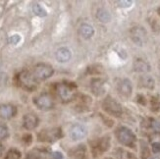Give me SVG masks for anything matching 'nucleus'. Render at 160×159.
<instances>
[{
    "mask_svg": "<svg viewBox=\"0 0 160 159\" xmlns=\"http://www.w3.org/2000/svg\"><path fill=\"white\" fill-rule=\"evenodd\" d=\"M9 137V128L5 124H0V140H5Z\"/></svg>",
    "mask_w": 160,
    "mask_h": 159,
    "instance_id": "obj_25",
    "label": "nucleus"
},
{
    "mask_svg": "<svg viewBox=\"0 0 160 159\" xmlns=\"http://www.w3.org/2000/svg\"><path fill=\"white\" fill-rule=\"evenodd\" d=\"M151 148L154 153H159L160 152V142H153L151 144Z\"/></svg>",
    "mask_w": 160,
    "mask_h": 159,
    "instance_id": "obj_29",
    "label": "nucleus"
},
{
    "mask_svg": "<svg viewBox=\"0 0 160 159\" xmlns=\"http://www.w3.org/2000/svg\"><path fill=\"white\" fill-rule=\"evenodd\" d=\"M33 104L40 110H50L54 106V101L50 94L40 93L33 98Z\"/></svg>",
    "mask_w": 160,
    "mask_h": 159,
    "instance_id": "obj_7",
    "label": "nucleus"
},
{
    "mask_svg": "<svg viewBox=\"0 0 160 159\" xmlns=\"http://www.w3.org/2000/svg\"><path fill=\"white\" fill-rule=\"evenodd\" d=\"M32 73L33 78L38 82L46 81L49 78H51L54 74V69L49 64L39 63L33 67V70Z\"/></svg>",
    "mask_w": 160,
    "mask_h": 159,
    "instance_id": "obj_4",
    "label": "nucleus"
},
{
    "mask_svg": "<svg viewBox=\"0 0 160 159\" xmlns=\"http://www.w3.org/2000/svg\"><path fill=\"white\" fill-rule=\"evenodd\" d=\"M77 86L74 82H58L55 85V92L58 97L63 102H70L76 96Z\"/></svg>",
    "mask_w": 160,
    "mask_h": 159,
    "instance_id": "obj_1",
    "label": "nucleus"
},
{
    "mask_svg": "<svg viewBox=\"0 0 160 159\" xmlns=\"http://www.w3.org/2000/svg\"><path fill=\"white\" fill-rule=\"evenodd\" d=\"M118 4H119L120 7H122V8H128V7L132 6V4H133V1H118L117 2Z\"/></svg>",
    "mask_w": 160,
    "mask_h": 159,
    "instance_id": "obj_30",
    "label": "nucleus"
},
{
    "mask_svg": "<svg viewBox=\"0 0 160 159\" xmlns=\"http://www.w3.org/2000/svg\"><path fill=\"white\" fill-rule=\"evenodd\" d=\"M52 159H64V155L61 151H54L52 152Z\"/></svg>",
    "mask_w": 160,
    "mask_h": 159,
    "instance_id": "obj_31",
    "label": "nucleus"
},
{
    "mask_svg": "<svg viewBox=\"0 0 160 159\" xmlns=\"http://www.w3.org/2000/svg\"><path fill=\"white\" fill-rule=\"evenodd\" d=\"M26 159H40V157L36 153H31L26 157Z\"/></svg>",
    "mask_w": 160,
    "mask_h": 159,
    "instance_id": "obj_32",
    "label": "nucleus"
},
{
    "mask_svg": "<svg viewBox=\"0 0 160 159\" xmlns=\"http://www.w3.org/2000/svg\"><path fill=\"white\" fill-rule=\"evenodd\" d=\"M0 69H1V62H0Z\"/></svg>",
    "mask_w": 160,
    "mask_h": 159,
    "instance_id": "obj_36",
    "label": "nucleus"
},
{
    "mask_svg": "<svg viewBox=\"0 0 160 159\" xmlns=\"http://www.w3.org/2000/svg\"><path fill=\"white\" fill-rule=\"evenodd\" d=\"M39 124V119L37 115H34L32 113H28L24 115L23 117V127L28 130L32 131L34 130Z\"/></svg>",
    "mask_w": 160,
    "mask_h": 159,
    "instance_id": "obj_11",
    "label": "nucleus"
},
{
    "mask_svg": "<svg viewBox=\"0 0 160 159\" xmlns=\"http://www.w3.org/2000/svg\"><path fill=\"white\" fill-rule=\"evenodd\" d=\"M17 114V107L12 104L0 105V117L3 119H11Z\"/></svg>",
    "mask_w": 160,
    "mask_h": 159,
    "instance_id": "obj_13",
    "label": "nucleus"
},
{
    "mask_svg": "<svg viewBox=\"0 0 160 159\" xmlns=\"http://www.w3.org/2000/svg\"><path fill=\"white\" fill-rule=\"evenodd\" d=\"M87 134V128L82 124H74L70 129V132H69L70 137L73 141H81L83 137H86Z\"/></svg>",
    "mask_w": 160,
    "mask_h": 159,
    "instance_id": "obj_10",
    "label": "nucleus"
},
{
    "mask_svg": "<svg viewBox=\"0 0 160 159\" xmlns=\"http://www.w3.org/2000/svg\"><path fill=\"white\" fill-rule=\"evenodd\" d=\"M21 40H22V37H21V36L19 33H14V34H12V36H10L9 38H8L9 43L12 44V45L19 44L21 42Z\"/></svg>",
    "mask_w": 160,
    "mask_h": 159,
    "instance_id": "obj_26",
    "label": "nucleus"
},
{
    "mask_svg": "<svg viewBox=\"0 0 160 159\" xmlns=\"http://www.w3.org/2000/svg\"><path fill=\"white\" fill-rule=\"evenodd\" d=\"M96 18L97 20L101 23H109L112 17H111V14L109 11L105 8H98L96 11Z\"/></svg>",
    "mask_w": 160,
    "mask_h": 159,
    "instance_id": "obj_18",
    "label": "nucleus"
},
{
    "mask_svg": "<svg viewBox=\"0 0 160 159\" xmlns=\"http://www.w3.org/2000/svg\"><path fill=\"white\" fill-rule=\"evenodd\" d=\"M130 37L131 39L133 40V42H135L138 46L144 45L148 41V32L144 27L141 26L132 27L130 31Z\"/></svg>",
    "mask_w": 160,
    "mask_h": 159,
    "instance_id": "obj_6",
    "label": "nucleus"
},
{
    "mask_svg": "<svg viewBox=\"0 0 160 159\" xmlns=\"http://www.w3.org/2000/svg\"><path fill=\"white\" fill-rule=\"evenodd\" d=\"M32 12L34 15H37L38 17H45L47 15V11L44 9V7L42 5H40L39 3H34L32 5Z\"/></svg>",
    "mask_w": 160,
    "mask_h": 159,
    "instance_id": "obj_21",
    "label": "nucleus"
},
{
    "mask_svg": "<svg viewBox=\"0 0 160 159\" xmlns=\"http://www.w3.org/2000/svg\"><path fill=\"white\" fill-rule=\"evenodd\" d=\"M88 71L90 75H100L103 73V68L101 65H92L88 68Z\"/></svg>",
    "mask_w": 160,
    "mask_h": 159,
    "instance_id": "obj_23",
    "label": "nucleus"
},
{
    "mask_svg": "<svg viewBox=\"0 0 160 159\" xmlns=\"http://www.w3.org/2000/svg\"><path fill=\"white\" fill-rule=\"evenodd\" d=\"M137 102L140 103V104H142V105H147L148 100L143 94H138L137 95Z\"/></svg>",
    "mask_w": 160,
    "mask_h": 159,
    "instance_id": "obj_28",
    "label": "nucleus"
},
{
    "mask_svg": "<svg viewBox=\"0 0 160 159\" xmlns=\"http://www.w3.org/2000/svg\"><path fill=\"white\" fill-rule=\"evenodd\" d=\"M140 86L148 89H153L155 87V82L150 76H143L140 80Z\"/></svg>",
    "mask_w": 160,
    "mask_h": 159,
    "instance_id": "obj_19",
    "label": "nucleus"
},
{
    "mask_svg": "<svg viewBox=\"0 0 160 159\" xmlns=\"http://www.w3.org/2000/svg\"><path fill=\"white\" fill-rule=\"evenodd\" d=\"M105 81L101 78H95L90 81V88L94 95L101 96L105 92Z\"/></svg>",
    "mask_w": 160,
    "mask_h": 159,
    "instance_id": "obj_12",
    "label": "nucleus"
},
{
    "mask_svg": "<svg viewBox=\"0 0 160 159\" xmlns=\"http://www.w3.org/2000/svg\"><path fill=\"white\" fill-rule=\"evenodd\" d=\"M55 57L59 63H67L72 58V52L68 47H60L55 53Z\"/></svg>",
    "mask_w": 160,
    "mask_h": 159,
    "instance_id": "obj_14",
    "label": "nucleus"
},
{
    "mask_svg": "<svg viewBox=\"0 0 160 159\" xmlns=\"http://www.w3.org/2000/svg\"><path fill=\"white\" fill-rule=\"evenodd\" d=\"M21 151H19L16 148H11L8 152H7L5 159H21Z\"/></svg>",
    "mask_w": 160,
    "mask_h": 159,
    "instance_id": "obj_22",
    "label": "nucleus"
},
{
    "mask_svg": "<svg viewBox=\"0 0 160 159\" xmlns=\"http://www.w3.org/2000/svg\"><path fill=\"white\" fill-rule=\"evenodd\" d=\"M157 13H158V15L160 16V7H159V8L157 9Z\"/></svg>",
    "mask_w": 160,
    "mask_h": 159,
    "instance_id": "obj_34",
    "label": "nucleus"
},
{
    "mask_svg": "<svg viewBox=\"0 0 160 159\" xmlns=\"http://www.w3.org/2000/svg\"><path fill=\"white\" fill-rule=\"evenodd\" d=\"M102 109L109 116L113 117H121L123 115V107L116 99L112 96H106L102 101Z\"/></svg>",
    "mask_w": 160,
    "mask_h": 159,
    "instance_id": "obj_3",
    "label": "nucleus"
},
{
    "mask_svg": "<svg viewBox=\"0 0 160 159\" xmlns=\"http://www.w3.org/2000/svg\"><path fill=\"white\" fill-rule=\"evenodd\" d=\"M149 121V127L154 131V132L158 135H160V122L157 121L156 119H153V118H149L148 119Z\"/></svg>",
    "mask_w": 160,
    "mask_h": 159,
    "instance_id": "obj_24",
    "label": "nucleus"
},
{
    "mask_svg": "<svg viewBox=\"0 0 160 159\" xmlns=\"http://www.w3.org/2000/svg\"><path fill=\"white\" fill-rule=\"evenodd\" d=\"M110 147V137H104L101 139L97 140L94 144V150H96L97 153H102L106 151Z\"/></svg>",
    "mask_w": 160,
    "mask_h": 159,
    "instance_id": "obj_15",
    "label": "nucleus"
},
{
    "mask_svg": "<svg viewBox=\"0 0 160 159\" xmlns=\"http://www.w3.org/2000/svg\"><path fill=\"white\" fill-rule=\"evenodd\" d=\"M3 152H4V146L0 142V156L3 154Z\"/></svg>",
    "mask_w": 160,
    "mask_h": 159,
    "instance_id": "obj_33",
    "label": "nucleus"
},
{
    "mask_svg": "<svg viewBox=\"0 0 160 159\" xmlns=\"http://www.w3.org/2000/svg\"><path fill=\"white\" fill-rule=\"evenodd\" d=\"M116 137L119 141L120 143H122L125 147H134L137 141V137L135 133L130 128L126 126H120L116 130Z\"/></svg>",
    "mask_w": 160,
    "mask_h": 159,
    "instance_id": "obj_2",
    "label": "nucleus"
},
{
    "mask_svg": "<svg viewBox=\"0 0 160 159\" xmlns=\"http://www.w3.org/2000/svg\"><path fill=\"white\" fill-rule=\"evenodd\" d=\"M134 69H135V71L138 73L145 74V73H148L150 71V65L145 60L138 58L134 62Z\"/></svg>",
    "mask_w": 160,
    "mask_h": 159,
    "instance_id": "obj_16",
    "label": "nucleus"
},
{
    "mask_svg": "<svg viewBox=\"0 0 160 159\" xmlns=\"http://www.w3.org/2000/svg\"><path fill=\"white\" fill-rule=\"evenodd\" d=\"M149 103H150V110L152 112L157 113L160 111V95L159 94L152 95L149 99Z\"/></svg>",
    "mask_w": 160,
    "mask_h": 159,
    "instance_id": "obj_20",
    "label": "nucleus"
},
{
    "mask_svg": "<svg viewBox=\"0 0 160 159\" xmlns=\"http://www.w3.org/2000/svg\"><path fill=\"white\" fill-rule=\"evenodd\" d=\"M62 137V131L60 128H55L51 130H43L41 131L38 135L39 141L47 142H52L56 140H59Z\"/></svg>",
    "mask_w": 160,
    "mask_h": 159,
    "instance_id": "obj_8",
    "label": "nucleus"
},
{
    "mask_svg": "<svg viewBox=\"0 0 160 159\" xmlns=\"http://www.w3.org/2000/svg\"><path fill=\"white\" fill-rule=\"evenodd\" d=\"M83 147L85 146H80L77 149H75V157H77L78 159H83L86 155V149Z\"/></svg>",
    "mask_w": 160,
    "mask_h": 159,
    "instance_id": "obj_27",
    "label": "nucleus"
},
{
    "mask_svg": "<svg viewBox=\"0 0 160 159\" xmlns=\"http://www.w3.org/2000/svg\"><path fill=\"white\" fill-rule=\"evenodd\" d=\"M79 32H80L82 37L86 38V39H89V38H92L94 36L95 30H94V27L92 25H89V24H82L80 27Z\"/></svg>",
    "mask_w": 160,
    "mask_h": 159,
    "instance_id": "obj_17",
    "label": "nucleus"
},
{
    "mask_svg": "<svg viewBox=\"0 0 160 159\" xmlns=\"http://www.w3.org/2000/svg\"><path fill=\"white\" fill-rule=\"evenodd\" d=\"M17 80L19 86L22 88L26 89V91L32 92L37 88L38 82L33 78L32 72H29L27 70L20 72L17 76Z\"/></svg>",
    "mask_w": 160,
    "mask_h": 159,
    "instance_id": "obj_5",
    "label": "nucleus"
},
{
    "mask_svg": "<svg viewBox=\"0 0 160 159\" xmlns=\"http://www.w3.org/2000/svg\"><path fill=\"white\" fill-rule=\"evenodd\" d=\"M149 159H158V158H156V157H151V158H149Z\"/></svg>",
    "mask_w": 160,
    "mask_h": 159,
    "instance_id": "obj_35",
    "label": "nucleus"
},
{
    "mask_svg": "<svg viewBox=\"0 0 160 159\" xmlns=\"http://www.w3.org/2000/svg\"><path fill=\"white\" fill-rule=\"evenodd\" d=\"M117 91L123 97L130 98L132 93H133V85H132V82L127 78L119 80L117 82Z\"/></svg>",
    "mask_w": 160,
    "mask_h": 159,
    "instance_id": "obj_9",
    "label": "nucleus"
}]
</instances>
